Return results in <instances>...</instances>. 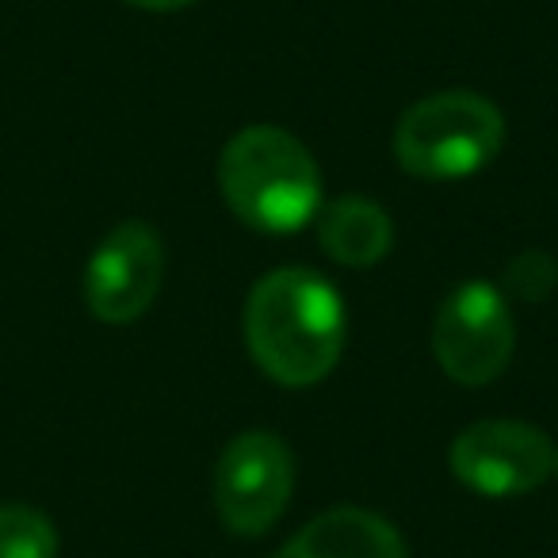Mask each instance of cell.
Listing matches in <instances>:
<instances>
[{
    "label": "cell",
    "mask_w": 558,
    "mask_h": 558,
    "mask_svg": "<svg viewBox=\"0 0 558 558\" xmlns=\"http://www.w3.org/2000/svg\"><path fill=\"white\" fill-rule=\"evenodd\" d=\"M295 489V456L268 428H248L226 444L215 474L218 517L238 535H264L288 509Z\"/></svg>",
    "instance_id": "cell-5"
},
{
    "label": "cell",
    "mask_w": 558,
    "mask_h": 558,
    "mask_svg": "<svg viewBox=\"0 0 558 558\" xmlns=\"http://www.w3.org/2000/svg\"><path fill=\"white\" fill-rule=\"evenodd\" d=\"M134 9H149V12H177V9H187L195 0H126Z\"/></svg>",
    "instance_id": "cell-12"
},
{
    "label": "cell",
    "mask_w": 558,
    "mask_h": 558,
    "mask_svg": "<svg viewBox=\"0 0 558 558\" xmlns=\"http://www.w3.org/2000/svg\"><path fill=\"white\" fill-rule=\"evenodd\" d=\"M505 146V116L494 100L466 88L417 100L395 131V157L410 177L463 180L486 169Z\"/></svg>",
    "instance_id": "cell-3"
},
{
    "label": "cell",
    "mask_w": 558,
    "mask_h": 558,
    "mask_svg": "<svg viewBox=\"0 0 558 558\" xmlns=\"http://www.w3.org/2000/svg\"><path fill=\"white\" fill-rule=\"evenodd\" d=\"M271 558H410L398 527L367 509H329L314 517Z\"/></svg>",
    "instance_id": "cell-8"
},
{
    "label": "cell",
    "mask_w": 558,
    "mask_h": 558,
    "mask_svg": "<svg viewBox=\"0 0 558 558\" xmlns=\"http://www.w3.org/2000/svg\"><path fill=\"white\" fill-rule=\"evenodd\" d=\"M517 329L505 295L486 279H466L436 311L433 352L448 379L486 387L509 367Z\"/></svg>",
    "instance_id": "cell-4"
},
{
    "label": "cell",
    "mask_w": 558,
    "mask_h": 558,
    "mask_svg": "<svg viewBox=\"0 0 558 558\" xmlns=\"http://www.w3.org/2000/svg\"><path fill=\"white\" fill-rule=\"evenodd\" d=\"M318 241L344 268H372L395 245V226L379 203L344 195L318 215Z\"/></svg>",
    "instance_id": "cell-9"
},
{
    "label": "cell",
    "mask_w": 558,
    "mask_h": 558,
    "mask_svg": "<svg viewBox=\"0 0 558 558\" xmlns=\"http://www.w3.org/2000/svg\"><path fill=\"white\" fill-rule=\"evenodd\" d=\"M218 192L253 230L295 233L322 207V169L295 134L245 126L218 157Z\"/></svg>",
    "instance_id": "cell-2"
},
{
    "label": "cell",
    "mask_w": 558,
    "mask_h": 558,
    "mask_svg": "<svg viewBox=\"0 0 558 558\" xmlns=\"http://www.w3.org/2000/svg\"><path fill=\"white\" fill-rule=\"evenodd\" d=\"M505 288L520 299V303H543L550 291L558 288V264L555 256L539 253V248H527L505 271Z\"/></svg>",
    "instance_id": "cell-11"
},
{
    "label": "cell",
    "mask_w": 558,
    "mask_h": 558,
    "mask_svg": "<svg viewBox=\"0 0 558 558\" xmlns=\"http://www.w3.org/2000/svg\"><path fill=\"white\" fill-rule=\"evenodd\" d=\"M344 303L326 276L311 268H276L245 303V344L279 387H314L344 352Z\"/></svg>",
    "instance_id": "cell-1"
},
{
    "label": "cell",
    "mask_w": 558,
    "mask_h": 558,
    "mask_svg": "<svg viewBox=\"0 0 558 558\" xmlns=\"http://www.w3.org/2000/svg\"><path fill=\"white\" fill-rule=\"evenodd\" d=\"M555 444L524 421H474L451 444V471L482 497H520L555 471Z\"/></svg>",
    "instance_id": "cell-6"
},
{
    "label": "cell",
    "mask_w": 558,
    "mask_h": 558,
    "mask_svg": "<svg viewBox=\"0 0 558 558\" xmlns=\"http://www.w3.org/2000/svg\"><path fill=\"white\" fill-rule=\"evenodd\" d=\"M165 279V245L154 226L123 222L96 245L85 268V303L93 318L126 326L154 306Z\"/></svg>",
    "instance_id": "cell-7"
},
{
    "label": "cell",
    "mask_w": 558,
    "mask_h": 558,
    "mask_svg": "<svg viewBox=\"0 0 558 558\" xmlns=\"http://www.w3.org/2000/svg\"><path fill=\"white\" fill-rule=\"evenodd\" d=\"M555 466H558V456H555Z\"/></svg>",
    "instance_id": "cell-13"
},
{
    "label": "cell",
    "mask_w": 558,
    "mask_h": 558,
    "mask_svg": "<svg viewBox=\"0 0 558 558\" xmlns=\"http://www.w3.org/2000/svg\"><path fill=\"white\" fill-rule=\"evenodd\" d=\"M0 558H58L54 524L27 505H0Z\"/></svg>",
    "instance_id": "cell-10"
}]
</instances>
